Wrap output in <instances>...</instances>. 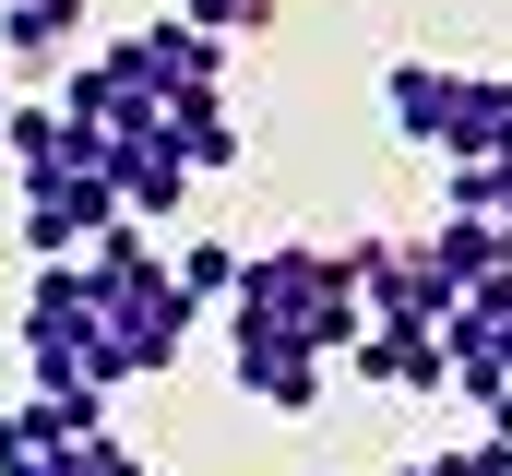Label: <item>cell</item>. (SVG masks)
<instances>
[{"label": "cell", "mask_w": 512, "mask_h": 476, "mask_svg": "<svg viewBox=\"0 0 512 476\" xmlns=\"http://www.w3.org/2000/svg\"><path fill=\"white\" fill-rule=\"evenodd\" d=\"M72 262H84V286H96L108 381H155V369H179V346H191V322H203V310L167 286V250H155V238L120 215V227H96V238H84Z\"/></svg>", "instance_id": "1"}, {"label": "cell", "mask_w": 512, "mask_h": 476, "mask_svg": "<svg viewBox=\"0 0 512 476\" xmlns=\"http://www.w3.org/2000/svg\"><path fill=\"white\" fill-rule=\"evenodd\" d=\"M358 286L322 238H262L239 250V286H227V334H274V346H310V357H346L358 346Z\"/></svg>", "instance_id": "2"}, {"label": "cell", "mask_w": 512, "mask_h": 476, "mask_svg": "<svg viewBox=\"0 0 512 476\" xmlns=\"http://www.w3.org/2000/svg\"><path fill=\"white\" fill-rule=\"evenodd\" d=\"M382 108L393 143L465 167V155H501L512 143V72H453V60H393L382 72Z\"/></svg>", "instance_id": "3"}, {"label": "cell", "mask_w": 512, "mask_h": 476, "mask_svg": "<svg viewBox=\"0 0 512 476\" xmlns=\"http://www.w3.org/2000/svg\"><path fill=\"white\" fill-rule=\"evenodd\" d=\"M24 369H36V393H120L84 262H36V286H24Z\"/></svg>", "instance_id": "4"}, {"label": "cell", "mask_w": 512, "mask_h": 476, "mask_svg": "<svg viewBox=\"0 0 512 476\" xmlns=\"http://www.w3.org/2000/svg\"><path fill=\"white\" fill-rule=\"evenodd\" d=\"M96 227H120L108 167H36V179H24V250H36V262H72Z\"/></svg>", "instance_id": "5"}, {"label": "cell", "mask_w": 512, "mask_h": 476, "mask_svg": "<svg viewBox=\"0 0 512 476\" xmlns=\"http://www.w3.org/2000/svg\"><path fill=\"white\" fill-rule=\"evenodd\" d=\"M227 369H239V393H251L262 417H310V405L334 393V357L274 346V334H227Z\"/></svg>", "instance_id": "6"}, {"label": "cell", "mask_w": 512, "mask_h": 476, "mask_svg": "<svg viewBox=\"0 0 512 476\" xmlns=\"http://www.w3.org/2000/svg\"><path fill=\"white\" fill-rule=\"evenodd\" d=\"M346 369L370 381V393H453V369H441V334H417V322H358V346H346Z\"/></svg>", "instance_id": "7"}, {"label": "cell", "mask_w": 512, "mask_h": 476, "mask_svg": "<svg viewBox=\"0 0 512 476\" xmlns=\"http://www.w3.org/2000/svg\"><path fill=\"white\" fill-rule=\"evenodd\" d=\"M417 250H429V274H441L453 298H465V286H489V274H512V227H489V215H441Z\"/></svg>", "instance_id": "8"}, {"label": "cell", "mask_w": 512, "mask_h": 476, "mask_svg": "<svg viewBox=\"0 0 512 476\" xmlns=\"http://www.w3.org/2000/svg\"><path fill=\"white\" fill-rule=\"evenodd\" d=\"M0 143H12V167H24V179H36V167H96V155H108L84 119H60L48 96H24V108L0 119Z\"/></svg>", "instance_id": "9"}, {"label": "cell", "mask_w": 512, "mask_h": 476, "mask_svg": "<svg viewBox=\"0 0 512 476\" xmlns=\"http://www.w3.org/2000/svg\"><path fill=\"white\" fill-rule=\"evenodd\" d=\"M167 143H179L191 179H227V167H239V108H227V84H215V96H167Z\"/></svg>", "instance_id": "10"}, {"label": "cell", "mask_w": 512, "mask_h": 476, "mask_svg": "<svg viewBox=\"0 0 512 476\" xmlns=\"http://www.w3.org/2000/svg\"><path fill=\"white\" fill-rule=\"evenodd\" d=\"M72 36H84V0H0V48H12V60H36V72H48Z\"/></svg>", "instance_id": "11"}, {"label": "cell", "mask_w": 512, "mask_h": 476, "mask_svg": "<svg viewBox=\"0 0 512 476\" xmlns=\"http://www.w3.org/2000/svg\"><path fill=\"white\" fill-rule=\"evenodd\" d=\"M441 215H489V227H512V143H501V155L441 167Z\"/></svg>", "instance_id": "12"}, {"label": "cell", "mask_w": 512, "mask_h": 476, "mask_svg": "<svg viewBox=\"0 0 512 476\" xmlns=\"http://www.w3.org/2000/svg\"><path fill=\"white\" fill-rule=\"evenodd\" d=\"M167 286H179L191 310H227V286H239V238H191V250H167Z\"/></svg>", "instance_id": "13"}, {"label": "cell", "mask_w": 512, "mask_h": 476, "mask_svg": "<svg viewBox=\"0 0 512 476\" xmlns=\"http://www.w3.org/2000/svg\"><path fill=\"white\" fill-rule=\"evenodd\" d=\"M179 24H191V36H215V48H239V36L274 24V0H179Z\"/></svg>", "instance_id": "14"}, {"label": "cell", "mask_w": 512, "mask_h": 476, "mask_svg": "<svg viewBox=\"0 0 512 476\" xmlns=\"http://www.w3.org/2000/svg\"><path fill=\"white\" fill-rule=\"evenodd\" d=\"M429 476H512V441H489V429H477V441H441Z\"/></svg>", "instance_id": "15"}, {"label": "cell", "mask_w": 512, "mask_h": 476, "mask_svg": "<svg viewBox=\"0 0 512 476\" xmlns=\"http://www.w3.org/2000/svg\"><path fill=\"white\" fill-rule=\"evenodd\" d=\"M60 476H143V453H131L120 429H96V441H72V465Z\"/></svg>", "instance_id": "16"}, {"label": "cell", "mask_w": 512, "mask_h": 476, "mask_svg": "<svg viewBox=\"0 0 512 476\" xmlns=\"http://www.w3.org/2000/svg\"><path fill=\"white\" fill-rule=\"evenodd\" d=\"M477 417H489V441H512V381L489 393V405H477Z\"/></svg>", "instance_id": "17"}, {"label": "cell", "mask_w": 512, "mask_h": 476, "mask_svg": "<svg viewBox=\"0 0 512 476\" xmlns=\"http://www.w3.org/2000/svg\"><path fill=\"white\" fill-rule=\"evenodd\" d=\"M393 476H429V465H393Z\"/></svg>", "instance_id": "18"}, {"label": "cell", "mask_w": 512, "mask_h": 476, "mask_svg": "<svg viewBox=\"0 0 512 476\" xmlns=\"http://www.w3.org/2000/svg\"><path fill=\"white\" fill-rule=\"evenodd\" d=\"M0 119H12V96H0Z\"/></svg>", "instance_id": "19"}]
</instances>
